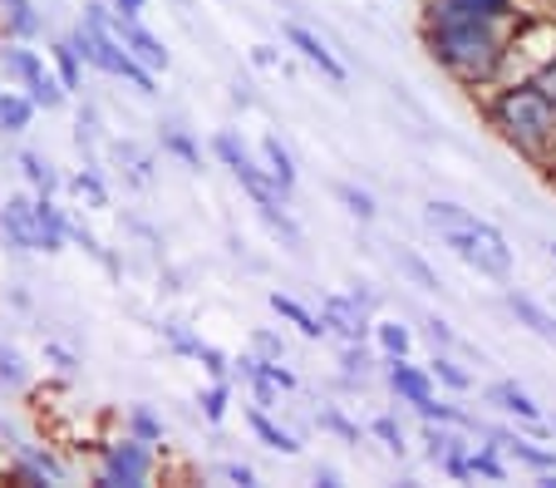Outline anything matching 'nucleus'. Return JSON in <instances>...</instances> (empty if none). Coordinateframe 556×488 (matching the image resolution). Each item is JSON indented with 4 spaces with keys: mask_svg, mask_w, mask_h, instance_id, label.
Wrapping results in <instances>:
<instances>
[{
    "mask_svg": "<svg viewBox=\"0 0 556 488\" xmlns=\"http://www.w3.org/2000/svg\"><path fill=\"white\" fill-rule=\"evenodd\" d=\"M262 163H266V173L276 178V188H281L286 198H291V192H295V178H301V168H295L291 149H286V143H281L276 134H266V138H262Z\"/></svg>",
    "mask_w": 556,
    "mask_h": 488,
    "instance_id": "nucleus-21",
    "label": "nucleus"
},
{
    "mask_svg": "<svg viewBox=\"0 0 556 488\" xmlns=\"http://www.w3.org/2000/svg\"><path fill=\"white\" fill-rule=\"evenodd\" d=\"M124 435L143 439V445H163V435H168V429H163V420H157L148 404H134V410H128V420H124Z\"/></svg>",
    "mask_w": 556,
    "mask_h": 488,
    "instance_id": "nucleus-36",
    "label": "nucleus"
},
{
    "mask_svg": "<svg viewBox=\"0 0 556 488\" xmlns=\"http://www.w3.org/2000/svg\"><path fill=\"white\" fill-rule=\"evenodd\" d=\"M472 435H483L488 445H497L513 464H527V468H536V474H556V449H542V445H532V439H522V435H513V429H493V425H483L478 420V429Z\"/></svg>",
    "mask_w": 556,
    "mask_h": 488,
    "instance_id": "nucleus-11",
    "label": "nucleus"
},
{
    "mask_svg": "<svg viewBox=\"0 0 556 488\" xmlns=\"http://www.w3.org/2000/svg\"><path fill=\"white\" fill-rule=\"evenodd\" d=\"M153 449L157 445H143V439H134V435L104 445V454H99V468H94V484L99 488H143L148 478H153V468H157Z\"/></svg>",
    "mask_w": 556,
    "mask_h": 488,
    "instance_id": "nucleus-5",
    "label": "nucleus"
},
{
    "mask_svg": "<svg viewBox=\"0 0 556 488\" xmlns=\"http://www.w3.org/2000/svg\"><path fill=\"white\" fill-rule=\"evenodd\" d=\"M231 380H247V390H252V400L262 404V410H276L281 395L295 390V371H286L281 361H266V355H256V351H247L242 361H231Z\"/></svg>",
    "mask_w": 556,
    "mask_h": 488,
    "instance_id": "nucleus-6",
    "label": "nucleus"
},
{
    "mask_svg": "<svg viewBox=\"0 0 556 488\" xmlns=\"http://www.w3.org/2000/svg\"><path fill=\"white\" fill-rule=\"evenodd\" d=\"M468 454H472V445L458 435V439H453V449H448V454L439 459V474H443V478H453V484H468V478H472Z\"/></svg>",
    "mask_w": 556,
    "mask_h": 488,
    "instance_id": "nucleus-41",
    "label": "nucleus"
},
{
    "mask_svg": "<svg viewBox=\"0 0 556 488\" xmlns=\"http://www.w3.org/2000/svg\"><path fill=\"white\" fill-rule=\"evenodd\" d=\"M429 375L443 385V390H453V395H463V390H472V371H463L458 361H453L448 351H433V361H429Z\"/></svg>",
    "mask_w": 556,
    "mask_h": 488,
    "instance_id": "nucleus-31",
    "label": "nucleus"
},
{
    "mask_svg": "<svg viewBox=\"0 0 556 488\" xmlns=\"http://www.w3.org/2000/svg\"><path fill=\"white\" fill-rule=\"evenodd\" d=\"M35 114H40V109H35V99L25 95V89H0V128H5V134H25Z\"/></svg>",
    "mask_w": 556,
    "mask_h": 488,
    "instance_id": "nucleus-25",
    "label": "nucleus"
},
{
    "mask_svg": "<svg viewBox=\"0 0 556 488\" xmlns=\"http://www.w3.org/2000/svg\"><path fill=\"white\" fill-rule=\"evenodd\" d=\"M424 21H488L513 25L517 0H424Z\"/></svg>",
    "mask_w": 556,
    "mask_h": 488,
    "instance_id": "nucleus-8",
    "label": "nucleus"
},
{
    "mask_svg": "<svg viewBox=\"0 0 556 488\" xmlns=\"http://www.w3.org/2000/svg\"><path fill=\"white\" fill-rule=\"evenodd\" d=\"M114 163H118V173H124V178L134 183V188H148V183H153V153L138 149L134 138L114 143Z\"/></svg>",
    "mask_w": 556,
    "mask_h": 488,
    "instance_id": "nucleus-23",
    "label": "nucleus"
},
{
    "mask_svg": "<svg viewBox=\"0 0 556 488\" xmlns=\"http://www.w3.org/2000/svg\"><path fill=\"white\" fill-rule=\"evenodd\" d=\"M503 306L513 311V316L522 321V326L532 330V336H542L546 346H556V316H552V311H546V306H536L532 297H517V291H507V297H503Z\"/></svg>",
    "mask_w": 556,
    "mask_h": 488,
    "instance_id": "nucleus-20",
    "label": "nucleus"
},
{
    "mask_svg": "<svg viewBox=\"0 0 556 488\" xmlns=\"http://www.w3.org/2000/svg\"><path fill=\"white\" fill-rule=\"evenodd\" d=\"M35 233H40V252H64L70 242V217L50 192H35Z\"/></svg>",
    "mask_w": 556,
    "mask_h": 488,
    "instance_id": "nucleus-14",
    "label": "nucleus"
},
{
    "mask_svg": "<svg viewBox=\"0 0 556 488\" xmlns=\"http://www.w3.org/2000/svg\"><path fill=\"white\" fill-rule=\"evenodd\" d=\"M74 138H79V149H85V153L99 149V109L94 104L79 109V128H74Z\"/></svg>",
    "mask_w": 556,
    "mask_h": 488,
    "instance_id": "nucleus-46",
    "label": "nucleus"
},
{
    "mask_svg": "<svg viewBox=\"0 0 556 488\" xmlns=\"http://www.w3.org/2000/svg\"><path fill=\"white\" fill-rule=\"evenodd\" d=\"M70 242H79V247H85V252H89V256H94V262H99V266H104V272H109V276H124V262H118V256H114V252H109V247H104V242H99V237H94V233H89V227H85V223H70Z\"/></svg>",
    "mask_w": 556,
    "mask_h": 488,
    "instance_id": "nucleus-38",
    "label": "nucleus"
},
{
    "mask_svg": "<svg viewBox=\"0 0 556 488\" xmlns=\"http://www.w3.org/2000/svg\"><path fill=\"white\" fill-rule=\"evenodd\" d=\"M424 45L433 64L463 89H488L507 70V35L488 21H424Z\"/></svg>",
    "mask_w": 556,
    "mask_h": 488,
    "instance_id": "nucleus-1",
    "label": "nucleus"
},
{
    "mask_svg": "<svg viewBox=\"0 0 556 488\" xmlns=\"http://www.w3.org/2000/svg\"><path fill=\"white\" fill-rule=\"evenodd\" d=\"M198 404H202V420H207V425H222L231 410V380H212L207 390L198 395Z\"/></svg>",
    "mask_w": 556,
    "mask_h": 488,
    "instance_id": "nucleus-40",
    "label": "nucleus"
},
{
    "mask_svg": "<svg viewBox=\"0 0 556 488\" xmlns=\"http://www.w3.org/2000/svg\"><path fill=\"white\" fill-rule=\"evenodd\" d=\"M118 15H134V21H143V11H148V0H109Z\"/></svg>",
    "mask_w": 556,
    "mask_h": 488,
    "instance_id": "nucleus-52",
    "label": "nucleus"
},
{
    "mask_svg": "<svg viewBox=\"0 0 556 488\" xmlns=\"http://www.w3.org/2000/svg\"><path fill=\"white\" fill-rule=\"evenodd\" d=\"M536 79H542V85H546V95L556 99V60H546V64H542V75H536Z\"/></svg>",
    "mask_w": 556,
    "mask_h": 488,
    "instance_id": "nucleus-54",
    "label": "nucleus"
},
{
    "mask_svg": "<svg viewBox=\"0 0 556 488\" xmlns=\"http://www.w3.org/2000/svg\"><path fill=\"white\" fill-rule=\"evenodd\" d=\"M163 340H168V351H173V355H188V361H198L202 346H207V340L192 336V330L182 326V321H163Z\"/></svg>",
    "mask_w": 556,
    "mask_h": 488,
    "instance_id": "nucleus-43",
    "label": "nucleus"
},
{
    "mask_svg": "<svg viewBox=\"0 0 556 488\" xmlns=\"http://www.w3.org/2000/svg\"><path fill=\"white\" fill-rule=\"evenodd\" d=\"M222 478H227V484L252 488V484H256V468H252V464H222Z\"/></svg>",
    "mask_w": 556,
    "mask_h": 488,
    "instance_id": "nucleus-51",
    "label": "nucleus"
},
{
    "mask_svg": "<svg viewBox=\"0 0 556 488\" xmlns=\"http://www.w3.org/2000/svg\"><path fill=\"white\" fill-rule=\"evenodd\" d=\"M247 429H252L266 449H276V454H301V439H295L286 425H276L271 410H262V404H252V410H247Z\"/></svg>",
    "mask_w": 556,
    "mask_h": 488,
    "instance_id": "nucleus-17",
    "label": "nucleus"
},
{
    "mask_svg": "<svg viewBox=\"0 0 556 488\" xmlns=\"http://www.w3.org/2000/svg\"><path fill=\"white\" fill-rule=\"evenodd\" d=\"M0 385H5V390H25V385H30V371H25V361L11 346H0Z\"/></svg>",
    "mask_w": 556,
    "mask_h": 488,
    "instance_id": "nucleus-44",
    "label": "nucleus"
},
{
    "mask_svg": "<svg viewBox=\"0 0 556 488\" xmlns=\"http://www.w3.org/2000/svg\"><path fill=\"white\" fill-rule=\"evenodd\" d=\"M50 54H54V75H60V85L70 89V95H79V89H85V70H89L85 54L74 50L70 35H64V40H54V50H50Z\"/></svg>",
    "mask_w": 556,
    "mask_h": 488,
    "instance_id": "nucleus-24",
    "label": "nucleus"
},
{
    "mask_svg": "<svg viewBox=\"0 0 556 488\" xmlns=\"http://www.w3.org/2000/svg\"><path fill=\"white\" fill-rule=\"evenodd\" d=\"M384 385L394 390V400L409 404V410H419V404H429L433 395H439L433 390L439 380H433L424 365H414L409 355H384Z\"/></svg>",
    "mask_w": 556,
    "mask_h": 488,
    "instance_id": "nucleus-9",
    "label": "nucleus"
},
{
    "mask_svg": "<svg viewBox=\"0 0 556 488\" xmlns=\"http://www.w3.org/2000/svg\"><path fill=\"white\" fill-rule=\"evenodd\" d=\"M315 425H320V435H336L340 445H359L365 439V429L350 420L340 404H330V400H320V410H315Z\"/></svg>",
    "mask_w": 556,
    "mask_h": 488,
    "instance_id": "nucleus-26",
    "label": "nucleus"
},
{
    "mask_svg": "<svg viewBox=\"0 0 556 488\" xmlns=\"http://www.w3.org/2000/svg\"><path fill=\"white\" fill-rule=\"evenodd\" d=\"M350 297H355L359 306H369V311L379 306V297H375V291H369V281H355V287H350Z\"/></svg>",
    "mask_w": 556,
    "mask_h": 488,
    "instance_id": "nucleus-53",
    "label": "nucleus"
},
{
    "mask_svg": "<svg viewBox=\"0 0 556 488\" xmlns=\"http://www.w3.org/2000/svg\"><path fill=\"white\" fill-rule=\"evenodd\" d=\"M198 365H202V371H207V375H212V380H231V361H227V355H222V351H217V346H202Z\"/></svg>",
    "mask_w": 556,
    "mask_h": 488,
    "instance_id": "nucleus-49",
    "label": "nucleus"
},
{
    "mask_svg": "<svg viewBox=\"0 0 556 488\" xmlns=\"http://www.w3.org/2000/svg\"><path fill=\"white\" fill-rule=\"evenodd\" d=\"M74 50L85 54L89 70H99V75L109 79H124L128 89H138L143 99L157 95V75L148 70V64H138L134 54H128V45L114 35V5H104V0H89L85 5V21L70 30Z\"/></svg>",
    "mask_w": 556,
    "mask_h": 488,
    "instance_id": "nucleus-4",
    "label": "nucleus"
},
{
    "mask_svg": "<svg viewBox=\"0 0 556 488\" xmlns=\"http://www.w3.org/2000/svg\"><path fill=\"white\" fill-rule=\"evenodd\" d=\"M320 321H326V330L345 346V340H369L375 336V311L359 306L350 291H330L326 301H320Z\"/></svg>",
    "mask_w": 556,
    "mask_h": 488,
    "instance_id": "nucleus-7",
    "label": "nucleus"
},
{
    "mask_svg": "<svg viewBox=\"0 0 556 488\" xmlns=\"http://www.w3.org/2000/svg\"><path fill=\"white\" fill-rule=\"evenodd\" d=\"M369 435H375L394 459L409 454V429L400 425V414H375V420H369Z\"/></svg>",
    "mask_w": 556,
    "mask_h": 488,
    "instance_id": "nucleus-30",
    "label": "nucleus"
},
{
    "mask_svg": "<svg viewBox=\"0 0 556 488\" xmlns=\"http://www.w3.org/2000/svg\"><path fill=\"white\" fill-rule=\"evenodd\" d=\"M424 340H429L433 351H453V346H458V336H453V326L443 316H429L424 321Z\"/></svg>",
    "mask_w": 556,
    "mask_h": 488,
    "instance_id": "nucleus-48",
    "label": "nucleus"
},
{
    "mask_svg": "<svg viewBox=\"0 0 556 488\" xmlns=\"http://www.w3.org/2000/svg\"><path fill=\"white\" fill-rule=\"evenodd\" d=\"M0 237L11 252H40V233H35V198H5L0 202Z\"/></svg>",
    "mask_w": 556,
    "mask_h": 488,
    "instance_id": "nucleus-13",
    "label": "nucleus"
},
{
    "mask_svg": "<svg viewBox=\"0 0 556 488\" xmlns=\"http://www.w3.org/2000/svg\"><path fill=\"white\" fill-rule=\"evenodd\" d=\"M266 301H271V311H276V316H281L286 326H295V330H301L305 340H326V336H330V330H326V321L315 316V311L305 306V301L286 297V291H271V297H266Z\"/></svg>",
    "mask_w": 556,
    "mask_h": 488,
    "instance_id": "nucleus-16",
    "label": "nucleus"
},
{
    "mask_svg": "<svg viewBox=\"0 0 556 488\" xmlns=\"http://www.w3.org/2000/svg\"><path fill=\"white\" fill-rule=\"evenodd\" d=\"M212 153H217V163L231 173V168H237V163L247 159V143H242V138H237V134H231V128H222V134L212 138Z\"/></svg>",
    "mask_w": 556,
    "mask_h": 488,
    "instance_id": "nucleus-45",
    "label": "nucleus"
},
{
    "mask_svg": "<svg viewBox=\"0 0 556 488\" xmlns=\"http://www.w3.org/2000/svg\"><path fill=\"white\" fill-rule=\"evenodd\" d=\"M252 351L266 355V361H286V340L271 336V330H256V336H252Z\"/></svg>",
    "mask_w": 556,
    "mask_h": 488,
    "instance_id": "nucleus-50",
    "label": "nucleus"
},
{
    "mask_svg": "<svg viewBox=\"0 0 556 488\" xmlns=\"http://www.w3.org/2000/svg\"><path fill=\"white\" fill-rule=\"evenodd\" d=\"M546 252H552V262H556V242H552V247H546Z\"/></svg>",
    "mask_w": 556,
    "mask_h": 488,
    "instance_id": "nucleus-58",
    "label": "nucleus"
},
{
    "mask_svg": "<svg viewBox=\"0 0 556 488\" xmlns=\"http://www.w3.org/2000/svg\"><path fill=\"white\" fill-rule=\"evenodd\" d=\"M463 435H468V429H463ZM453 439H458V425H433V420H424L419 445H424V459H429L433 468H439V459L453 449Z\"/></svg>",
    "mask_w": 556,
    "mask_h": 488,
    "instance_id": "nucleus-32",
    "label": "nucleus"
},
{
    "mask_svg": "<svg viewBox=\"0 0 556 488\" xmlns=\"http://www.w3.org/2000/svg\"><path fill=\"white\" fill-rule=\"evenodd\" d=\"M45 361L54 365V375H79V355L70 346H60V340H45Z\"/></svg>",
    "mask_w": 556,
    "mask_h": 488,
    "instance_id": "nucleus-47",
    "label": "nucleus"
},
{
    "mask_svg": "<svg viewBox=\"0 0 556 488\" xmlns=\"http://www.w3.org/2000/svg\"><path fill=\"white\" fill-rule=\"evenodd\" d=\"M375 340L384 355H409L414 351V330L400 321H375Z\"/></svg>",
    "mask_w": 556,
    "mask_h": 488,
    "instance_id": "nucleus-39",
    "label": "nucleus"
},
{
    "mask_svg": "<svg viewBox=\"0 0 556 488\" xmlns=\"http://www.w3.org/2000/svg\"><path fill=\"white\" fill-rule=\"evenodd\" d=\"M25 95L35 99V109H45V114H54V109H60L64 99H70V89L60 85V75H50V70H45V75H35L30 85H25Z\"/></svg>",
    "mask_w": 556,
    "mask_h": 488,
    "instance_id": "nucleus-37",
    "label": "nucleus"
},
{
    "mask_svg": "<svg viewBox=\"0 0 556 488\" xmlns=\"http://www.w3.org/2000/svg\"><path fill=\"white\" fill-rule=\"evenodd\" d=\"M375 351H369V340H345L340 346V375L345 380H355V385H365L369 375H375Z\"/></svg>",
    "mask_w": 556,
    "mask_h": 488,
    "instance_id": "nucleus-27",
    "label": "nucleus"
},
{
    "mask_svg": "<svg viewBox=\"0 0 556 488\" xmlns=\"http://www.w3.org/2000/svg\"><path fill=\"white\" fill-rule=\"evenodd\" d=\"M74 192H79V198L89 202V208H109V188H104V173L94 168V163H89V168H79L74 173V183H70Z\"/></svg>",
    "mask_w": 556,
    "mask_h": 488,
    "instance_id": "nucleus-42",
    "label": "nucleus"
},
{
    "mask_svg": "<svg viewBox=\"0 0 556 488\" xmlns=\"http://www.w3.org/2000/svg\"><path fill=\"white\" fill-rule=\"evenodd\" d=\"M394 262H400V272L409 276V281H414V287H419V291H439V287H443V281H439V272H433V266L424 262V256L414 252V247H400V252H394Z\"/></svg>",
    "mask_w": 556,
    "mask_h": 488,
    "instance_id": "nucleus-34",
    "label": "nucleus"
},
{
    "mask_svg": "<svg viewBox=\"0 0 556 488\" xmlns=\"http://www.w3.org/2000/svg\"><path fill=\"white\" fill-rule=\"evenodd\" d=\"M252 60L262 64V70H271V64H276V50H271V45H256V50H252Z\"/></svg>",
    "mask_w": 556,
    "mask_h": 488,
    "instance_id": "nucleus-55",
    "label": "nucleus"
},
{
    "mask_svg": "<svg viewBox=\"0 0 556 488\" xmlns=\"http://www.w3.org/2000/svg\"><path fill=\"white\" fill-rule=\"evenodd\" d=\"M424 223H429L433 233H439V242L448 247L463 266H472L478 276H493V281H507V276H513V247H507V237L497 233L488 217L468 213V208H458V202H448V198H433V202H424Z\"/></svg>",
    "mask_w": 556,
    "mask_h": 488,
    "instance_id": "nucleus-2",
    "label": "nucleus"
},
{
    "mask_svg": "<svg viewBox=\"0 0 556 488\" xmlns=\"http://www.w3.org/2000/svg\"><path fill=\"white\" fill-rule=\"evenodd\" d=\"M231 104H252V85H242V79H237V85H231Z\"/></svg>",
    "mask_w": 556,
    "mask_h": 488,
    "instance_id": "nucleus-56",
    "label": "nucleus"
},
{
    "mask_svg": "<svg viewBox=\"0 0 556 488\" xmlns=\"http://www.w3.org/2000/svg\"><path fill=\"white\" fill-rule=\"evenodd\" d=\"M286 45H291V50L295 54H301V60L305 64H311V70H320V75H326L330 79V85H345V79H350V70H345V60H340V54L336 50H330V45L326 40H320V35H315L311 30V25H301V21H291V25H286Z\"/></svg>",
    "mask_w": 556,
    "mask_h": 488,
    "instance_id": "nucleus-10",
    "label": "nucleus"
},
{
    "mask_svg": "<svg viewBox=\"0 0 556 488\" xmlns=\"http://www.w3.org/2000/svg\"><path fill=\"white\" fill-rule=\"evenodd\" d=\"M488 124L527 159H546L556 149V99L542 79H513L488 99Z\"/></svg>",
    "mask_w": 556,
    "mask_h": 488,
    "instance_id": "nucleus-3",
    "label": "nucleus"
},
{
    "mask_svg": "<svg viewBox=\"0 0 556 488\" xmlns=\"http://www.w3.org/2000/svg\"><path fill=\"white\" fill-rule=\"evenodd\" d=\"M468 464H472V478H483V484H507V454L497 445H472Z\"/></svg>",
    "mask_w": 556,
    "mask_h": 488,
    "instance_id": "nucleus-29",
    "label": "nucleus"
},
{
    "mask_svg": "<svg viewBox=\"0 0 556 488\" xmlns=\"http://www.w3.org/2000/svg\"><path fill=\"white\" fill-rule=\"evenodd\" d=\"M0 25L11 40H35L45 30V15L35 11V0H0Z\"/></svg>",
    "mask_w": 556,
    "mask_h": 488,
    "instance_id": "nucleus-19",
    "label": "nucleus"
},
{
    "mask_svg": "<svg viewBox=\"0 0 556 488\" xmlns=\"http://www.w3.org/2000/svg\"><path fill=\"white\" fill-rule=\"evenodd\" d=\"M336 198H340V208H345L350 217H359V223H375V217H379L375 192L355 188V183H336Z\"/></svg>",
    "mask_w": 556,
    "mask_h": 488,
    "instance_id": "nucleus-35",
    "label": "nucleus"
},
{
    "mask_svg": "<svg viewBox=\"0 0 556 488\" xmlns=\"http://www.w3.org/2000/svg\"><path fill=\"white\" fill-rule=\"evenodd\" d=\"M488 404H493V410H503V414H517V420H527V425H542V420H546L542 404H536L517 380H493V385H488Z\"/></svg>",
    "mask_w": 556,
    "mask_h": 488,
    "instance_id": "nucleus-15",
    "label": "nucleus"
},
{
    "mask_svg": "<svg viewBox=\"0 0 556 488\" xmlns=\"http://www.w3.org/2000/svg\"><path fill=\"white\" fill-rule=\"evenodd\" d=\"M315 484H320V488H336V484H340V474L326 464V468H315Z\"/></svg>",
    "mask_w": 556,
    "mask_h": 488,
    "instance_id": "nucleus-57",
    "label": "nucleus"
},
{
    "mask_svg": "<svg viewBox=\"0 0 556 488\" xmlns=\"http://www.w3.org/2000/svg\"><path fill=\"white\" fill-rule=\"evenodd\" d=\"M414 414H419V420H433V425H458V429H468V435L478 429V420H472L468 410H458L453 400H439V395H433L429 404H419Z\"/></svg>",
    "mask_w": 556,
    "mask_h": 488,
    "instance_id": "nucleus-33",
    "label": "nucleus"
},
{
    "mask_svg": "<svg viewBox=\"0 0 556 488\" xmlns=\"http://www.w3.org/2000/svg\"><path fill=\"white\" fill-rule=\"evenodd\" d=\"M114 35L128 45V54H134L138 64H148V70H153V75H163V70L173 64V60H168V45L157 40V35L148 30L143 21H134V15H118V11H114Z\"/></svg>",
    "mask_w": 556,
    "mask_h": 488,
    "instance_id": "nucleus-12",
    "label": "nucleus"
},
{
    "mask_svg": "<svg viewBox=\"0 0 556 488\" xmlns=\"http://www.w3.org/2000/svg\"><path fill=\"white\" fill-rule=\"evenodd\" d=\"M157 143H163V153H168V159H178L188 173H202V143L182 124H163Z\"/></svg>",
    "mask_w": 556,
    "mask_h": 488,
    "instance_id": "nucleus-22",
    "label": "nucleus"
},
{
    "mask_svg": "<svg viewBox=\"0 0 556 488\" xmlns=\"http://www.w3.org/2000/svg\"><path fill=\"white\" fill-rule=\"evenodd\" d=\"M15 163H21L25 183H30V188H35V192H50V198H54V192H60V173H54V163H50V159H45V153L25 149V153H21V159H15Z\"/></svg>",
    "mask_w": 556,
    "mask_h": 488,
    "instance_id": "nucleus-28",
    "label": "nucleus"
},
{
    "mask_svg": "<svg viewBox=\"0 0 556 488\" xmlns=\"http://www.w3.org/2000/svg\"><path fill=\"white\" fill-rule=\"evenodd\" d=\"M0 70H5V79H15L25 89L35 75H45V60H40V50H30V40H11L0 50Z\"/></svg>",
    "mask_w": 556,
    "mask_h": 488,
    "instance_id": "nucleus-18",
    "label": "nucleus"
}]
</instances>
